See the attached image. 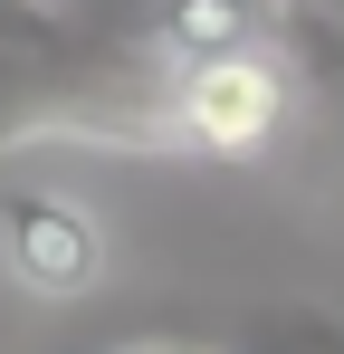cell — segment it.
Returning a JSON list of instances; mask_svg holds the SVG:
<instances>
[{"instance_id": "3957f363", "label": "cell", "mask_w": 344, "mask_h": 354, "mask_svg": "<svg viewBox=\"0 0 344 354\" xmlns=\"http://www.w3.org/2000/svg\"><path fill=\"white\" fill-rule=\"evenodd\" d=\"M220 354H344V316L335 306H239Z\"/></svg>"}, {"instance_id": "6da1fadb", "label": "cell", "mask_w": 344, "mask_h": 354, "mask_svg": "<svg viewBox=\"0 0 344 354\" xmlns=\"http://www.w3.org/2000/svg\"><path fill=\"white\" fill-rule=\"evenodd\" d=\"M296 115V77H287L278 39L258 48H220L201 67H172L153 96V144L163 153H201V163H249L278 144V124Z\"/></svg>"}, {"instance_id": "277c9868", "label": "cell", "mask_w": 344, "mask_h": 354, "mask_svg": "<svg viewBox=\"0 0 344 354\" xmlns=\"http://www.w3.org/2000/svg\"><path fill=\"white\" fill-rule=\"evenodd\" d=\"M115 354H220V345H115Z\"/></svg>"}, {"instance_id": "5b68a950", "label": "cell", "mask_w": 344, "mask_h": 354, "mask_svg": "<svg viewBox=\"0 0 344 354\" xmlns=\"http://www.w3.org/2000/svg\"><path fill=\"white\" fill-rule=\"evenodd\" d=\"M48 10H77V0H48Z\"/></svg>"}, {"instance_id": "7a4b0ae2", "label": "cell", "mask_w": 344, "mask_h": 354, "mask_svg": "<svg viewBox=\"0 0 344 354\" xmlns=\"http://www.w3.org/2000/svg\"><path fill=\"white\" fill-rule=\"evenodd\" d=\"M106 221L77 201V192H48V182H10L0 192V268L19 278L29 297H96L106 288Z\"/></svg>"}]
</instances>
